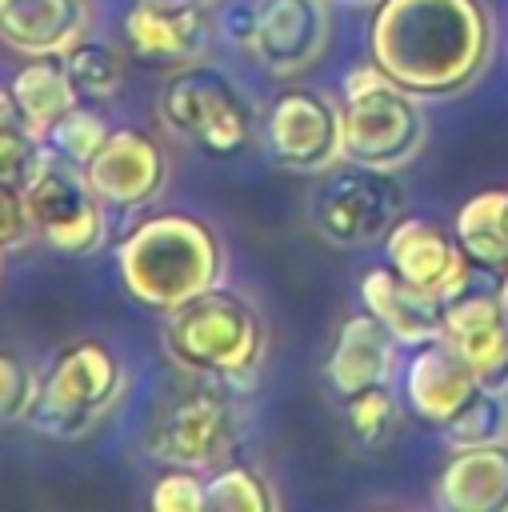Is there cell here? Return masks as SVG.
Wrapping results in <instances>:
<instances>
[{
    "instance_id": "1",
    "label": "cell",
    "mask_w": 508,
    "mask_h": 512,
    "mask_svg": "<svg viewBox=\"0 0 508 512\" xmlns=\"http://www.w3.org/2000/svg\"><path fill=\"white\" fill-rule=\"evenodd\" d=\"M492 56V20L480 0H380L368 24V60L420 100L464 92Z\"/></svg>"
},
{
    "instance_id": "2",
    "label": "cell",
    "mask_w": 508,
    "mask_h": 512,
    "mask_svg": "<svg viewBox=\"0 0 508 512\" xmlns=\"http://www.w3.org/2000/svg\"><path fill=\"white\" fill-rule=\"evenodd\" d=\"M224 268L220 236L184 212L148 216L116 244L124 292L152 312H172L176 304L224 284Z\"/></svg>"
},
{
    "instance_id": "3",
    "label": "cell",
    "mask_w": 508,
    "mask_h": 512,
    "mask_svg": "<svg viewBox=\"0 0 508 512\" xmlns=\"http://www.w3.org/2000/svg\"><path fill=\"white\" fill-rule=\"evenodd\" d=\"M164 352L188 376L252 392L268 356V328L260 312L224 284L164 312Z\"/></svg>"
},
{
    "instance_id": "4",
    "label": "cell",
    "mask_w": 508,
    "mask_h": 512,
    "mask_svg": "<svg viewBox=\"0 0 508 512\" xmlns=\"http://www.w3.org/2000/svg\"><path fill=\"white\" fill-rule=\"evenodd\" d=\"M340 124H344V160L364 168L396 172L412 164L428 144V120L420 96L400 88L376 60L356 64L344 76Z\"/></svg>"
},
{
    "instance_id": "5",
    "label": "cell",
    "mask_w": 508,
    "mask_h": 512,
    "mask_svg": "<svg viewBox=\"0 0 508 512\" xmlns=\"http://www.w3.org/2000/svg\"><path fill=\"white\" fill-rule=\"evenodd\" d=\"M124 388L128 368L108 344L72 340L40 372V396L28 424L48 440H80L104 416H112Z\"/></svg>"
},
{
    "instance_id": "6",
    "label": "cell",
    "mask_w": 508,
    "mask_h": 512,
    "mask_svg": "<svg viewBox=\"0 0 508 512\" xmlns=\"http://www.w3.org/2000/svg\"><path fill=\"white\" fill-rule=\"evenodd\" d=\"M156 112L168 132L212 156H236L256 132V108L248 92L224 68L204 60L168 72L156 96Z\"/></svg>"
},
{
    "instance_id": "7",
    "label": "cell",
    "mask_w": 508,
    "mask_h": 512,
    "mask_svg": "<svg viewBox=\"0 0 508 512\" xmlns=\"http://www.w3.org/2000/svg\"><path fill=\"white\" fill-rule=\"evenodd\" d=\"M32 232L60 252V256H92L108 240V208L96 200V192L84 180V168L68 156H60L48 140H40V152L20 180Z\"/></svg>"
},
{
    "instance_id": "8",
    "label": "cell",
    "mask_w": 508,
    "mask_h": 512,
    "mask_svg": "<svg viewBox=\"0 0 508 512\" xmlns=\"http://www.w3.org/2000/svg\"><path fill=\"white\" fill-rule=\"evenodd\" d=\"M232 396H236L232 388L196 376L192 388L176 392L148 420L144 428L148 456L200 472H212L224 460H232L240 444V412Z\"/></svg>"
},
{
    "instance_id": "9",
    "label": "cell",
    "mask_w": 508,
    "mask_h": 512,
    "mask_svg": "<svg viewBox=\"0 0 508 512\" xmlns=\"http://www.w3.org/2000/svg\"><path fill=\"white\" fill-rule=\"evenodd\" d=\"M400 216V184L384 168L348 164L332 172L312 196V228L336 248H364L384 240Z\"/></svg>"
},
{
    "instance_id": "10",
    "label": "cell",
    "mask_w": 508,
    "mask_h": 512,
    "mask_svg": "<svg viewBox=\"0 0 508 512\" xmlns=\"http://www.w3.org/2000/svg\"><path fill=\"white\" fill-rule=\"evenodd\" d=\"M264 152L288 172H328L344 160V124L340 104L316 88H288L268 108Z\"/></svg>"
},
{
    "instance_id": "11",
    "label": "cell",
    "mask_w": 508,
    "mask_h": 512,
    "mask_svg": "<svg viewBox=\"0 0 508 512\" xmlns=\"http://www.w3.org/2000/svg\"><path fill=\"white\" fill-rule=\"evenodd\" d=\"M84 180L104 208H148L168 184V156L144 128H112L108 140L84 160Z\"/></svg>"
},
{
    "instance_id": "12",
    "label": "cell",
    "mask_w": 508,
    "mask_h": 512,
    "mask_svg": "<svg viewBox=\"0 0 508 512\" xmlns=\"http://www.w3.org/2000/svg\"><path fill=\"white\" fill-rule=\"evenodd\" d=\"M384 264L436 300H452L472 284V260L456 232L424 216H396V224L384 232Z\"/></svg>"
},
{
    "instance_id": "13",
    "label": "cell",
    "mask_w": 508,
    "mask_h": 512,
    "mask_svg": "<svg viewBox=\"0 0 508 512\" xmlns=\"http://www.w3.org/2000/svg\"><path fill=\"white\" fill-rule=\"evenodd\" d=\"M328 0H256L252 52L268 76H300L328 44Z\"/></svg>"
},
{
    "instance_id": "14",
    "label": "cell",
    "mask_w": 508,
    "mask_h": 512,
    "mask_svg": "<svg viewBox=\"0 0 508 512\" xmlns=\"http://www.w3.org/2000/svg\"><path fill=\"white\" fill-rule=\"evenodd\" d=\"M124 40L136 60L156 68H180L204 60L212 24L208 4L192 0H132L124 12Z\"/></svg>"
},
{
    "instance_id": "15",
    "label": "cell",
    "mask_w": 508,
    "mask_h": 512,
    "mask_svg": "<svg viewBox=\"0 0 508 512\" xmlns=\"http://www.w3.org/2000/svg\"><path fill=\"white\" fill-rule=\"evenodd\" d=\"M400 384H404V404H408V412L420 416V420L432 424V428H440V424L480 388L472 364L460 356V348H456L444 332L432 336V340L412 344V352H408V360H404Z\"/></svg>"
},
{
    "instance_id": "16",
    "label": "cell",
    "mask_w": 508,
    "mask_h": 512,
    "mask_svg": "<svg viewBox=\"0 0 508 512\" xmlns=\"http://www.w3.org/2000/svg\"><path fill=\"white\" fill-rule=\"evenodd\" d=\"M444 336L460 348L484 388L508 392V316L496 292H460L444 300Z\"/></svg>"
},
{
    "instance_id": "17",
    "label": "cell",
    "mask_w": 508,
    "mask_h": 512,
    "mask_svg": "<svg viewBox=\"0 0 508 512\" xmlns=\"http://www.w3.org/2000/svg\"><path fill=\"white\" fill-rule=\"evenodd\" d=\"M396 348L400 340L364 308L348 316L332 340V352L324 360V380L336 400H348L364 388L388 384L396 372Z\"/></svg>"
},
{
    "instance_id": "18",
    "label": "cell",
    "mask_w": 508,
    "mask_h": 512,
    "mask_svg": "<svg viewBox=\"0 0 508 512\" xmlns=\"http://www.w3.org/2000/svg\"><path fill=\"white\" fill-rule=\"evenodd\" d=\"M444 512H508V440L456 448L432 488Z\"/></svg>"
},
{
    "instance_id": "19",
    "label": "cell",
    "mask_w": 508,
    "mask_h": 512,
    "mask_svg": "<svg viewBox=\"0 0 508 512\" xmlns=\"http://www.w3.org/2000/svg\"><path fill=\"white\" fill-rule=\"evenodd\" d=\"M88 32V0H0V40L24 56L68 52Z\"/></svg>"
},
{
    "instance_id": "20",
    "label": "cell",
    "mask_w": 508,
    "mask_h": 512,
    "mask_svg": "<svg viewBox=\"0 0 508 512\" xmlns=\"http://www.w3.org/2000/svg\"><path fill=\"white\" fill-rule=\"evenodd\" d=\"M360 304L404 344H420L444 332V300L412 288L408 280H400L388 264L372 268L360 276Z\"/></svg>"
},
{
    "instance_id": "21",
    "label": "cell",
    "mask_w": 508,
    "mask_h": 512,
    "mask_svg": "<svg viewBox=\"0 0 508 512\" xmlns=\"http://www.w3.org/2000/svg\"><path fill=\"white\" fill-rule=\"evenodd\" d=\"M24 124L32 128L36 140H48V132L80 104V92L68 76L64 52H44V56H28V64L16 68L12 84H8Z\"/></svg>"
},
{
    "instance_id": "22",
    "label": "cell",
    "mask_w": 508,
    "mask_h": 512,
    "mask_svg": "<svg viewBox=\"0 0 508 512\" xmlns=\"http://www.w3.org/2000/svg\"><path fill=\"white\" fill-rule=\"evenodd\" d=\"M452 232L472 268L508 276V188H484L460 204Z\"/></svg>"
},
{
    "instance_id": "23",
    "label": "cell",
    "mask_w": 508,
    "mask_h": 512,
    "mask_svg": "<svg viewBox=\"0 0 508 512\" xmlns=\"http://www.w3.org/2000/svg\"><path fill=\"white\" fill-rule=\"evenodd\" d=\"M444 444L456 448H476V444H496L508 440V392L496 388H476L444 424H440Z\"/></svg>"
},
{
    "instance_id": "24",
    "label": "cell",
    "mask_w": 508,
    "mask_h": 512,
    "mask_svg": "<svg viewBox=\"0 0 508 512\" xmlns=\"http://www.w3.org/2000/svg\"><path fill=\"white\" fill-rule=\"evenodd\" d=\"M276 492L268 476L252 464L224 460L208 472V512H272Z\"/></svg>"
},
{
    "instance_id": "25",
    "label": "cell",
    "mask_w": 508,
    "mask_h": 512,
    "mask_svg": "<svg viewBox=\"0 0 508 512\" xmlns=\"http://www.w3.org/2000/svg\"><path fill=\"white\" fill-rule=\"evenodd\" d=\"M64 64H68V76H72L80 100H108V96H116V88L124 80L120 56L100 40H76L64 52Z\"/></svg>"
},
{
    "instance_id": "26",
    "label": "cell",
    "mask_w": 508,
    "mask_h": 512,
    "mask_svg": "<svg viewBox=\"0 0 508 512\" xmlns=\"http://www.w3.org/2000/svg\"><path fill=\"white\" fill-rule=\"evenodd\" d=\"M344 424L360 448H380L396 428V396L388 392V384H376V388L348 396L344 400Z\"/></svg>"
},
{
    "instance_id": "27",
    "label": "cell",
    "mask_w": 508,
    "mask_h": 512,
    "mask_svg": "<svg viewBox=\"0 0 508 512\" xmlns=\"http://www.w3.org/2000/svg\"><path fill=\"white\" fill-rule=\"evenodd\" d=\"M40 396V372L28 364L20 352L0 348V428L8 424H28L32 408Z\"/></svg>"
},
{
    "instance_id": "28",
    "label": "cell",
    "mask_w": 508,
    "mask_h": 512,
    "mask_svg": "<svg viewBox=\"0 0 508 512\" xmlns=\"http://www.w3.org/2000/svg\"><path fill=\"white\" fill-rule=\"evenodd\" d=\"M36 152H40V140L24 124L12 92L0 88V180L20 184L32 168V160H36Z\"/></svg>"
},
{
    "instance_id": "29",
    "label": "cell",
    "mask_w": 508,
    "mask_h": 512,
    "mask_svg": "<svg viewBox=\"0 0 508 512\" xmlns=\"http://www.w3.org/2000/svg\"><path fill=\"white\" fill-rule=\"evenodd\" d=\"M108 120L96 112V108H88V104H76L52 132H48V144L60 152V156H68V160H76L80 168H84V160L108 140Z\"/></svg>"
},
{
    "instance_id": "30",
    "label": "cell",
    "mask_w": 508,
    "mask_h": 512,
    "mask_svg": "<svg viewBox=\"0 0 508 512\" xmlns=\"http://www.w3.org/2000/svg\"><path fill=\"white\" fill-rule=\"evenodd\" d=\"M148 504L156 512H204L208 508V476L200 468H184V464H168L152 492Z\"/></svg>"
},
{
    "instance_id": "31",
    "label": "cell",
    "mask_w": 508,
    "mask_h": 512,
    "mask_svg": "<svg viewBox=\"0 0 508 512\" xmlns=\"http://www.w3.org/2000/svg\"><path fill=\"white\" fill-rule=\"evenodd\" d=\"M32 236V220H28V204L20 184L0 180V252L20 248Z\"/></svg>"
},
{
    "instance_id": "32",
    "label": "cell",
    "mask_w": 508,
    "mask_h": 512,
    "mask_svg": "<svg viewBox=\"0 0 508 512\" xmlns=\"http://www.w3.org/2000/svg\"><path fill=\"white\" fill-rule=\"evenodd\" d=\"M328 4H344V8H376L380 0H328Z\"/></svg>"
},
{
    "instance_id": "33",
    "label": "cell",
    "mask_w": 508,
    "mask_h": 512,
    "mask_svg": "<svg viewBox=\"0 0 508 512\" xmlns=\"http://www.w3.org/2000/svg\"><path fill=\"white\" fill-rule=\"evenodd\" d=\"M496 296H500V304H504V316H508V276H500V288H496Z\"/></svg>"
},
{
    "instance_id": "34",
    "label": "cell",
    "mask_w": 508,
    "mask_h": 512,
    "mask_svg": "<svg viewBox=\"0 0 508 512\" xmlns=\"http://www.w3.org/2000/svg\"><path fill=\"white\" fill-rule=\"evenodd\" d=\"M192 4H212V0H192Z\"/></svg>"
}]
</instances>
